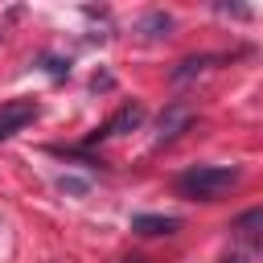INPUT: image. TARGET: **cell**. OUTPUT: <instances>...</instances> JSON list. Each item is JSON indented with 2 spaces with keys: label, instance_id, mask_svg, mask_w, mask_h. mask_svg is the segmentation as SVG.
<instances>
[{
  "label": "cell",
  "instance_id": "cell-1",
  "mask_svg": "<svg viewBox=\"0 0 263 263\" xmlns=\"http://www.w3.org/2000/svg\"><path fill=\"white\" fill-rule=\"evenodd\" d=\"M234 185H238V168L234 164H197V168H185L177 177V189L185 197H193V201H218Z\"/></svg>",
  "mask_w": 263,
  "mask_h": 263
},
{
  "label": "cell",
  "instance_id": "cell-2",
  "mask_svg": "<svg viewBox=\"0 0 263 263\" xmlns=\"http://www.w3.org/2000/svg\"><path fill=\"white\" fill-rule=\"evenodd\" d=\"M140 123H144V107H140V103H123V107H119V111H115V115L103 123V132H99L95 140H103V136H123V132H136Z\"/></svg>",
  "mask_w": 263,
  "mask_h": 263
},
{
  "label": "cell",
  "instance_id": "cell-3",
  "mask_svg": "<svg viewBox=\"0 0 263 263\" xmlns=\"http://www.w3.org/2000/svg\"><path fill=\"white\" fill-rule=\"evenodd\" d=\"M132 230H136V234H148V238H156V234H177V230H181V218H168V214H136V218H132Z\"/></svg>",
  "mask_w": 263,
  "mask_h": 263
},
{
  "label": "cell",
  "instance_id": "cell-4",
  "mask_svg": "<svg viewBox=\"0 0 263 263\" xmlns=\"http://www.w3.org/2000/svg\"><path fill=\"white\" fill-rule=\"evenodd\" d=\"M33 115H37V107H33V103H8V107L0 111V140H4V136H12L16 127H25Z\"/></svg>",
  "mask_w": 263,
  "mask_h": 263
},
{
  "label": "cell",
  "instance_id": "cell-5",
  "mask_svg": "<svg viewBox=\"0 0 263 263\" xmlns=\"http://www.w3.org/2000/svg\"><path fill=\"white\" fill-rule=\"evenodd\" d=\"M168 29H173V16L160 12V8H152V12L140 16V33L144 37H168Z\"/></svg>",
  "mask_w": 263,
  "mask_h": 263
},
{
  "label": "cell",
  "instance_id": "cell-6",
  "mask_svg": "<svg viewBox=\"0 0 263 263\" xmlns=\"http://www.w3.org/2000/svg\"><path fill=\"white\" fill-rule=\"evenodd\" d=\"M185 123H189V107H181V103H177V107H168V111L160 115V140H173Z\"/></svg>",
  "mask_w": 263,
  "mask_h": 263
},
{
  "label": "cell",
  "instance_id": "cell-7",
  "mask_svg": "<svg viewBox=\"0 0 263 263\" xmlns=\"http://www.w3.org/2000/svg\"><path fill=\"white\" fill-rule=\"evenodd\" d=\"M234 230H238V234H247V238H255V234L263 230V205H259V210L238 214V218H234Z\"/></svg>",
  "mask_w": 263,
  "mask_h": 263
},
{
  "label": "cell",
  "instance_id": "cell-8",
  "mask_svg": "<svg viewBox=\"0 0 263 263\" xmlns=\"http://www.w3.org/2000/svg\"><path fill=\"white\" fill-rule=\"evenodd\" d=\"M210 62H214V58H205V53H201V58H185V62H181V66L173 70V82H185V78H193V74H201V70L210 66Z\"/></svg>",
  "mask_w": 263,
  "mask_h": 263
},
{
  "label": "cell",
  "instance_id": "cell-9",
  "mask_svg": "<svg viewBox=\"0 0 263 263\" xmlns=\"http://www.w3.org/2000/svg\"><path fill=\"white\" fill-rule=\"evenodd\" d=\"M218 263H247V259H242V255H222Z\"/></svg>",
  "mask_w": 263,
  "mask_h": 263
}]
</instances>
